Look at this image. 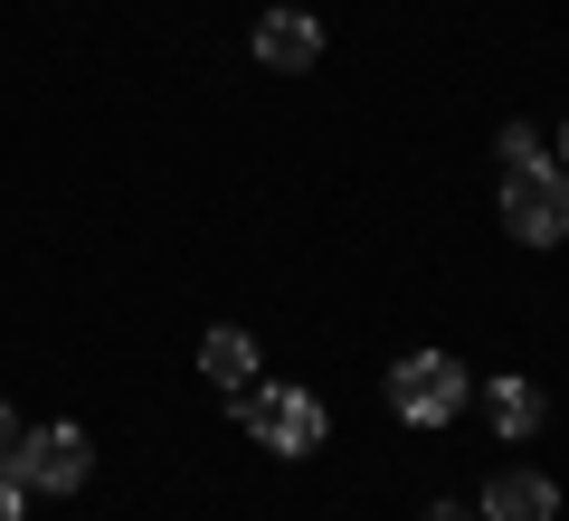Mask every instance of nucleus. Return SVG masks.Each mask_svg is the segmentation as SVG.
I'll return each instance as SVG.
<instances>
[{"mask_svg":"<svg viewBox=\"0 0 569 521\" xmlns=\"http://www.w3.org/2000/svg\"><path fill=\"white\" fill-rule=\"evenodd\" d=\"M228 399V418L247 427V437L266 445V455H313V445H323V399H313V389H219Z\"/></svg>","mask_w":569,"mask_h":521,"instance_id":"nucleus-1","label":"nucleus"},{"mask_svg":"<svg viewBox=\"0 0 569 521\" xmlns=\"http://www.w3.org/2000/svg\"><path fill=\"white\" fill-rule=\"evenodd\" d=\"M475 399L466 361L456 351H408L399 370H389V408H399V427H456Z\"/></svg>","mask_w":569,"mask_h":521,"instance_id":"nucleus-2","label":"nucleus"},{"mask_svg":"<svg viewBox=\"0 0 569 521\" xmlns=\"http://www.w3.org/2000/svg\"><path fill=\"white\" fill-rule=\"evenodd\" d=\"M503 228L522 247H560L569 238V171H560V161H522V171H503Z\"/></svg>","mask_w":569,"mask_h":521,"instance_id":"nucleus-3","label":"nucleus"},{"mask_svg":"<svg viewBox=\"0 0 569 521\" xmlns=\"http://www.w3.org/2000/svg\"><path fill=\"white\" fill-rule=\"evenodd\" d=\"M86 474H96V437L86 427H29V445H20V483L29 493H86Z\"/></svg>","mask_w":569,"mask_h":521,"instance_id":"nucleus-4","label":"nucleus"},{"mask_svg":"<svg viewBox=\"0 0 569 521\" xmlns=\"http://www.w3.org/2000/svg\"><path fill=\"white\" fill-rule=\"evenodd\" d=\"M257 67H276V77L323 67V20H305V10H266V20H257Z\"/></svg>","mask_w":569,"mask_h":521,"instance_id":"nucleus-5","label":"nucleus"},{"mask_svg":"<svg viewBox=\"0 0 569 521\" xmlns=\"http://www.w3.org/2000/svg\"><path fill=\"white\" fill-rule=\"evenodd\" d=\"M485 521H560V483L531 474V464H503L485 483Z\"/></svg>","mask_w":569,"mask_h":521,"instance_id":"nucleus-6","label":"nucleus"},{"mask_svg":"<svg viewBox=\"0 0 569 521\" xmlns=\"http://www.w3.org/2000/svg\"><path fill=\"white\" fill-rule=\"evenodd\" d=\"M485 418H493V437H503V445H522V437H541V427H550V399L531 380H485Z\"/></svg>","mask_w":569,"mask_h":521,"instance_id":"nucleus-7","label":"nucleus"},{"mask_svg":"<svg viewBox=\"0 0 569 521\" xmlns=\"http://www.w3.org/2000/svg\"><path fill=\"white\" fill-rule=\"evenodd\" d=\"M200 380H219V389H247V380H257V341H247L238 322H219V332L200 341Z\"/></svg>","mask_w":569,"mask_h":521,"instance_id":"nucleus-8","label":"nucleus"},{"mask_svg":"<svg viewBox=\"0 0 569 521\" xmlns=\"http://www.w3.org/2000/svg\"><path fill=\"white\" fill-rule=\"evenodd\" d=\"M493 161H503V171H522V161H541V133H531V123H503V133H493Z\"/></svg>","mask_w":569,"mask_h":521,"instance_id":"nucleus-9","label":"nucleus"},{"mask_svg":"<svg viewBox=\"0 0 569 521\" xmlns=\"http://www.w3.org/2000/svg\"><path fill=\"white\" fill-rule=\"evenodd\" d=\"M20 445H29V427H20V408H0V474H20Z\"/></svg>","mask_w":569,"mask_h":521,"instance_id":"nucleus-10","label":"nucleus"},{"mask_svg":"<svg viewBox=\"0 0 569 521\" xmlns=\"http://www.w3.org/2000/svg\"><path fill=\"white\" fill-rule=\"evenodd\" d=\"M0 521H29V483L20 474H0Z\"/></svg>","mask_w":569,"mask_h":521,"instance_id":"nucleus-11","label":"nucleus"},{"mask_svg":"<svg viewBox=\"0 0 569 521\" xmlns=\"http://www.w3.org/2000/svg\"><path fill=\"white\" fill-rule=\"evenodd\" d=\"M427 521H475V512H466V502H437V512H427Z\"/></svg>","mask_w":569,"mask_h":521,"instance_id":"nucleus-12","label":"nucleus"},{"mask_svg":"<svg viewBox=\"0 0 569 521\" xmlns=\"http://www.w3.org/2000/svg\"><path fill=\"white\" fill-rule=\"evenodd\" d=\"M560 171H569V123H560Z\"/></svg>","mask_w":569,"mask_h":521,"instance_id":"nucleus-13","label":"nucleus"}]
</instances>
